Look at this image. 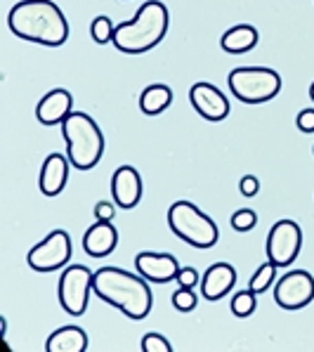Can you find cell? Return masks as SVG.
I'll list each match as a JSON object with an SVG mask.
<instances>
[{
  "label": "cell",
  "instance_id": "1",
  "mask_svg": "<svg viewBox=\"0 0 314 352\" xmlns=\"http://www.w3.org/2000/svg\"><path fill=\"white\" fill-rule=\"evenodd\" d=\"M8 26L21 41L59 47L69 38V21L52 0H19L8 14Z\"/></svg>",
  "mask_w": 314,
  "mask_h": 352
},
{
  "label": "cell",
  "instance_id": "2",
  "mask_svg": "<svg viewBox=\"0 0 314 352\" xmlns=\"http://www.w3.org/2000/svg\"><path fill=\"white\" fill-rule=\"evenodd\" d=\"M95 296H100L111 307L121 310L128 319H144L154 307V294H151L149 281L142 274L126 272L121 267H100L93 281Z\"/></svg>",
  "mask_w": 314,
  "mask_h": 352
},
{
  "label": "cell",
  "instance_id": "3",
  "mask_svg": "<svg viewBox=\"0 0 314 352\" xmlns=\"http://www.w3.org/2000/svg\"><path fill=\"white\" fill-rule=\"evenodd\" d=\"M170 12L161 0H149L137 10L133 19L123 21L113 31V45L123 55H144L154 50L168 34Z\"/></svg>",
  "mask_w": 314,
  "mask_h": 352
},
{
  "label": "cell",
  "instance_id": "4",
  "mask_svg": "<svg viewBox=\"0 0 314 352\" xmlns=\"http://www.w3.org/2000/svg\"><path fill=\"white\" fill-rule=\"evenodd\" d=\"M62 135L67 140V156L76 170H90L100 164L104 154V135L93 116L85 111H71L62 123Z\"/></svg>",
  "mask_w": 314,
  "mask_h": 352
},
{
  "label": "cell",
  "instance_id": "5",
  "mask_svg": "<svg viewBox=\"0 0 314 352\" xmlns=\"http://www.w3.org/2000/svg\"><path fill=\"white\" fill-rule=\"evenodd\" d=\"M168 227L177 239L194 248H213L220 239L218 225L199 206L189 201H175L168 208Z\"/></svg>",
  "mask_w": 314,
  "mask_h": 352
},
{
  "label": "cell",
  "instance_id": "6",
  "mask_svg": "<svg viewBox=\"0 0 314 352\" xmlns=\"http://www.w3.org/2000/svg\"><path fill=\"white\" fill-rule=\"evenodd\" d=\"M232 95L246 104H262L281 93V76L267 67H239L227 76Z\"/></svg>",
  "mask_w": 314,
  "mask_h": 352
},
{
  "label": "cell",
  "instance_id": "7",
  "mask_svg": "<svg viewBox=\"0 0 314 352\" xmlns=\"http://www.w3.org/2000/svg\"><path fill=\"white\" fill-rule=\"evenodd\" d=\"M95 272L85 265H71L62 272L57 284V298L59 305L67 315L80 317L88 310L90 291H93Z\"/></svg>",
  "mask_w": 314,
  "mask_h": 352
},
{
  "label": "cell",
  "instance_id": "8",
  "mask_svg": "<svg viewBox=\"0 0 314 352\" xmlns=\"http://www.w3.org/2000/svg\"><path fill=\"white\" fill-rule=\"evenodd\" d=\"M71 236L67 230H52L43 241H38L26 256V263L34 272H55L71 260Z\"/></svg>",
  "mask_w": 314,
  "mask_h": 352
},
{
  "label": "cell",
  "instance_id": "9",
  "mask_svg": "<svg viewBox=\"0 0 314 352\" xmlns=\"http://www.w3.org/2000/svg\"><path fill=\"white\" fill-rule=\"evenodd\" d=\"M302 248V230L295 220H279L272 225L265 243L267 260H272L277 267H291L300 256Z\"/></svg>",
  "mask_w": 314,
  "mask_h": 352
},
{
  "label": "cell",
  "instance_id": "10",
  "mask_svg": "<svg viewBox=\"0 0 314 352\" xmlns=\"http://www.w3.org/2000/svg\"><path fill=\"white\" fill-rule=\"evenodd\" d=\"M274 300L281 310H302L314 300V277L307 270H291L277 279Z\"/></svg>",
  "mask_w": 314,
  "mask_h": 352
},
{
  "label": "cell",
  "instance_id": "11",
  "mask_svg": "<svg viewBox=\"0 0 314 352\" xmlns=\"http://www.w3.org/2000/svg\"><path fill=\"white\" fill-rule=\"evenodd\" d=\"M189 102L197 109V113L201 118L210 123L225 121L229 116V100L225 97L220 88H215L213 83H194L189 90Z\"/></svg>",
  "mask_w": 314,
  "mask_h": 352
},
{
  "label": "cell",
  "instance_id": "12",
  "mask_svg": "<svg viewBox=\"0 0 314 352\" xmlns=\"http://www.w3.org/2000/svg\"><path fill=\"white\" fill-rule=\"evenodd\" d=\"M135 267H137V272L149 284H170V281H175L177 272H180V265H177L175 256H170V253H151V251L137 253Z\"/></svg>",
  "mask_w": 314,
  "mask_h": 352
},
{
  "label": "cell",
  "instance_id": "13",
  "mask_svg": "<svg viewBox=\"0 0 314 352\" xmlns=\"http://www.w3.org/2000/svg\"><path fill=\"white\" fill-rule=\"evenodd\" d=\"M111 194H113V204L123 210H133L135 206L142 199V177L139 170L133 166H121L116 168L111 177Z\"/></svg>",
  "mask_w": 314,
  "mask_h": 352
},
{
  "label": "cell",
  "instance_id": "14",
  "mask_svg": "<svg viewBox=\"0 0 314 352\" xmlns=\"http://www.w3.org/2000/svg\"><path fill=\"white\" fill-rule=\"evenodd\" d=\"M71 111H74V97L64 88L50 90L36 104V118L43 126H62Z\"/></svg>",
  "mask_w": 314,
  "mask_h": 352
},
{
  "label": "cell",
  "instance_id": "15",
  "mask_svg": "<svg viewBox=\"0 0 314 352\" xmlns=\"http://www.w3.org/2000/svg\"><path fill=\"white\" fill-rule=\"evenodd\" d=\"M69 156L64 154H47L43 161L41 175H38V187L45 197H59L67 187L69 180Z\"/></svg>",
  "mask_w": 314,
  "mask_h": 352
},
{
  "label": "cell",
  "instance_id": "16",
  "mask_svg": "<svg viewBox=\"0 0 314 352\" xmlns=\"http://www.w3.org/2000/svg\"><path fill=\"white\" fill-rule=\"evenodd\" d=\"M236 284V270L229 263H215L201 277V296L205 300H222Z\"/></svg>",
  "mask_w": 314,
  "mask_h": 352
},
{
  "label": "cell",
  "instance_id": "17",
  "mask_svg": "<svg viewBox=\"0 0 314 352\" xmlns=\"http://www.w3.org/2000/svg\"><path fill=\"white\" fill-rule=\"evenodd\" d=\"M118 246V232L109 220H95V225L85 232L83 248L90 258H106Z\"/></svg>",
  "mask_w": 314,
  "mask_h": 352
},
{
  "label": "cell",
  "instance_id": "18",
  "mask_svg": "<svg viewBox=\"0 0 314 352\" xmlns=\"http://www.w3.org/2000/svg\"><path fill=\"white\" fill-rule=\"evenodd\" d=\"M260 36L258 29L251 24H236L232 29H227L220 38V47L229 55H243V52H251L258 45Z\"/></svg>",
  "mask_w": 314,
  "mask_h": 352
},
{
  "label": "cell",
  "instance_id": "19",
  "mask_svg": "<svg viewBox=\"0 0 314 352\" xmlns=\"http://www.w3.org/2000/svg\"><path fill=\"white\" fill-rule=\"evenodd\" d=\"M47 352H85L88 350V333L80 327H62L50 333L45 343Z\"/></svg>",
  "mask_w": 314,
  "mask_h": 352
},
{
  "label": "cell",
  "instance_id": "20",
  "mask_svg": "<svg viewBox=\"0 0 314 352\" xmlns=\"http://www.w3.org/2000/svg\"><path fill=\"white\" fill-rule=\"evenodd\" d=\"M172 104V90L166 83H154L147 85L139 95V109L147 116H159L168 107Z\"/></svg>",
  "mask_w": 314,
  "mask_h": 352
},
{
  "label": "cell",
  "instance_id": "21",
  "mask_svg": "<svg viewBox=\"0 0 314 352\" xmlns=\"http://www.w3.org/2000/svg\"><path fill=\"white\" fill-rule=\"evenodd\" d=\"M274 279H277V265H274L272 260H265V263L258 267V272L253 274L251 286H248V289H251L256 296H260L274 284Z\"/></svg>",
  "mask_w": 314,
  "mask_h": 352
},
{
  "label": "cell",
  "instance_id": "22",
  "mask_svg": "<svg viewBox=\"0 0 314 352\" xmlns=\"http://www.w3.org/2000/svg\"><path fill=\"white\" fill-rule=\"evenodd\" d=\"M113 31H116V26H113V21L106 17V14L95 17L93 24H90V36H93V41L97 43V45H106V43H111Z\"/></svg>",
  "mask_w": 314,
  "mask_h": 352
},
{
  "label": "cell",
  "instance_id": "23",
  "mask_svg": "<svg viewBox=\"0 0 314 352\" xmlns=\"http://www.w3.org/2000/svg\"><path fill=\"white\" fill-rule=\"evenodd\" d=\"M256 305H258V302H256V294H253L251 289H248V291H239V294L232 298V302H229L234 317H241V319L251 317L253 312H256Z\"/></svg>",
  "mask_w": 314,
  "mask_h": 352
},
{
  "label": "cell",
  "instance_id": "24",
  "mask_svg": "<svg viewBox=\"0 0 314 352\" xmlns=\"http://www.w3.org/2000/svg\"><path fill=\"white\" fill-rule=\"evenodd\" d=\"M229 225H232V230H236V232H251L253 227L258 225L256 210H251V208L234 210V213H232V218H229Z\"/></svg>",
  "mask_w": 314,
  "mask_h": 352
},
{
  "label": "cell",
  "instance_id": "25",
  "mask_svg": "<svg viewBox=\"0 0 314 352\" xmlns=\"http://www.w3.org/2000/svg\"><path fill=\"white\" fill-rule=\"evenodd\" d=\"M172 307H175L177 312H192L194 307H197V294H194V289H177L175 294H172Z\"/></svg>",
  "mask_w": 314,
  "mask_h": 352
},
{
  "label": "cell",
  "instance_id": "26",
  "mask_svg": "<svg viewBox=\"0 0 314 352\" xmlns=\"http://www.w3.org/2000/svg\"><path fill=\"white\" fill-rule=\"evenodd\" d=\"M142 352H172V345L166 336L147 333L142 336Z\"/></svg>",
  "mask_w": 314,
  "mask_h": 352
},
{
  "label": "cell",
  "instance_id": "27",
  "mask_svg": "<svg viewBox=\"0 0 314 352\" xmlns=\"http://www.w3.org/2000/svg\"><path fill=\"white\" fill-rule=\"evenodd\" d=\"M177 286H182V289H194V286H199V272L197 267H180V272H177Z\"/></svg>",
  "mask_w": 314,
  "mask_h": 352
},
{
  "label": "cell",
  "instance_id": "28",
  "mask_svg": "<svg viewBox=\"0 0 314 352\" xmlns=\"http://www.w3.org/2000/svg\"><path fill=\"white\" fill-rule=\"evenodd\" d=\"M295 126L300 133H314V109H302V111H298V116H295Z\"/></svg>",
  "mask_w": 314,
  "mask_h": 352
},
{
  "label": "cell",
  "instance_id": "29",
  "mask_svg": "<svg viewBox=\"0 0 314 352\" xmlns=\"http://www.w3.org/2000/svg\"><path fill=\"white\" fill-rule=\"evenodd\" d=\"M239 192L243 197H256L260 192V180L256 175H243L239 180Z\"/></svg>",
  "mask_w": 314,
  "mask_h": 352
},
{
  "label": "cell",
  "instance_id": "30",
  "mask_svg": "<svg viewBox=\"0 0 314 352\" xmlns=\"http://www.w3.org/2000/svg\"><path fill=\"white\" fill-rule=\"evenodd\" d=\"M113 215H116V204H111V201H97L95 204V218L97 220H109V223H113Z\"/></svg>",
  "mask_w": 314,
  "mask_h": 352
},
{
  "label": "cell",
  "instance_id": "31",
  "mask_svg": "<svg viewBox=\"0 0 314 352\" xmlns=\"http://www.w3.org/2000/svg\"><path fill=\"white\" fill-rule=\"evenodd\" d=\"M310 97H312V102H314V83L310 85Z\"/></svg>",
  "mask_w": 314,
  "mask_h": 352
}]
</instances>
